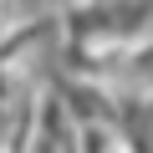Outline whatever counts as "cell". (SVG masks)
Here are the masks:
<instances>
[{
	"instance_id": "cell-1",
	"label": "cell",
	"mask_w": 153,
	"mask_h": 153,
	"mask_svg": "<svg viewBox=\"0 0 153 153\" xmlns=\"http://www.w3.org/2000/svg\"><path fill=\"white\" fill-rule=\"evenodd\" d=\"M76 153H128L117 123H76Z\"/></svg>"
}]
</instances>
